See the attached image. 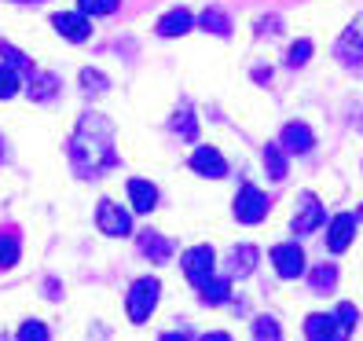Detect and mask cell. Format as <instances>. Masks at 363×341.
I'll list each match as a JSON object with an SVG mask.
<instances>
[{"label": "cell", "mask_w": 363, "mask_h": 341, "mask_svg": "<svg viewBox=\"0 0 363 341\" xmlns=\"http://www.w3.org/2000/svg\"><path fill=\"white\" fill-rule=\"evenodd\" d=\"M118 136H114V121L106 114H84L77 133L70 140V162L84 180H96L103 173H111L118 165Z\"/></svg>", "instance_id": "obj_1"}, {"label": "cell", "mask_w": 363, "mask_h": 341, "mask_svg": "<svg viewBox=\"0 0 363 341\" xmlns=\"http://www.w3.org/2000/svg\"><path fill=\"white\" fill-rule=\"evenodd\" d=\"M356 319H359L356 305L341 301L337 312H315V315H308L305 319V337L308 341H349Z\"/></svg>", "instance_id": "obj_2"}, {"label": "cell", "mask_w": 363, "mask_h": 341, "mask_svg": "<svg viewBox=\"0 0 363 341\" xmlns=\"http://www.w3.org/2000/svg\"><path fill=\"white\" fill-rule=\"evenodd\" d=\"M158 294H162V283L151 279V275L133 283L129 305H125V308H129V319H133V323H147V319H151V312H155V305H158Z\"/></svg>", "instance_id": "obj_3"}, {"label": "cell", "mask_w": 363, "mask_h": 341, "mask_svg": "<svg viewBox=\"0 0 363 341\" xmlns=\"http://www.w3.org/2000/svg\"><path fill=\"white\" fill-rule=\"evenodd\" d=\"M264 217H268L264 191H257L253 184H242V191L235 195V220L239 224H261Z\"/></svg>", "instance_id": "obj_4"}, {"label": "cell", "mask_w": 363, "mask_h": 341, "mask_svg": "<svg viewBox=\"0 0 363 341\" xmlns=\"http://www.w3.org/2000/svg\"><path fill=\"white\" fill-rule=\"evenodd\" d=\"M213 261H217L213 246H195V250H187V253H184L180 268H184V275H187L191 283L202 286L206 279H213Z\"/></svg>", "instance_id": "obj_5"}, {"label": "cell", "mask_w": 363, "mask_h": 341, "mask_svg": "<svg viewBox=\"0 0 363 341\" xmlns=\"http://www.w3.org/2000/svg\"><path fill=\"white\" fill-rule=\"evenodd\" d=\"M96 224H99L103 235H114V239H125V235L133 231V217H129L121 206H114V202H99Z\"/></svg>", "instance_id": "obj_6"}, {"label": "cell", "mask_w": 363, "mask_h": 341, "mask_svg": "<svg viewBox=\"0 0 363 341\" xmlns=\"http://www.w3.org/2000/svg\"><path fill=\"white\" fill-rule=\"evenodd\" d=\"M272 264L283 279H297V275H305V253L294 242H279V246H272Z\"/></svg>", "instance_id": "obj_7"}, {"label": "cell", "mask_w": 363, "mask_h": 341, "mask_svg": "<svg viewBox=\"0 0 363 341\" xmlns=\"http://www.w3.org/2000/svg\"><path fill=\"white\" fill-rule=\"evenodd\" d=\"M352 239H356V217L352 213H337V217L330 220V228H327V250L345 253L352 246Z\"/></svg>", "instance_id": "obj_8"}, {"label": "cell", "mask_w": 363, "mask_h": 341, "mask_svg": "<svg viewBox=\"0 0 363 341\" xmlns=\"http://www.w3.org/2000/svg\"><path fill=\"white\" fill-rule=\"evenodd\" d=\"M191 169L202 173V177H209V180L228 177V162L220 158L217 147H195V155H191Z\"/></svg>", "instance_id": "obj_9"}, {"label": "cell", "mask_w": 363, "mask_h": 341, "mask_svg": "<svg viewBox=\"0 0 363 341\" xmlns=\"http://www.w3.org/2000/svg\"><path fill=\"white\" fill-rule=\"evenodd\" d=\"M52 26H55V33H59V37L74 40V45H81V40H89V33H92L89 18H84V15H70V11H59V15L52 18Z\"/></svg>", "instance_id": "obj_10"}, {"label": "cell", "mask_w": 363, "mask_h": 341, "mask_svg": "<svg viewBox=\"0 0 363 341\" xmlns=\"http://www.w3.org/2000/svg\"><path fill=\"white\" fill-rule=\"evenodd\" d=\"M323 224V202L315 195H301V213L294 217V235H308Z\"/></svg>", "instance_id": "obj_11"}, {"label": "cell", "mask_w": 363, "mask_h": 341, "mask_svg": "<svg viewBox=\"0 0 363 341\" xmlns=\"http://www.w3.org/2000/svg\"><path fill=\"white\" fill-rule=\"evenodd\" d=\"M140 253L147 261H155V264H165L169 257H173V239L162 235V231H143L140 235Z\"/></svg>", "instance_id": "obj_12"}, {"label": "cell", "mask_w": 363, "mask_h": 341, "mask_svg": "<svg viewBox=\"0 0 363 341\" xmlns=\"http://www.w3.org/2000/svg\"><path fill=\"white\" fill-rule=\"evenodd\" d=\"M283 151H290V155H308L312 147H315V136H312V129L308 125H301V121H290L286 129H283Z\"/></svg>", "instance_id": "obj_13"}, {"label": "cell", "mask_w": 363, "mask_h": 341, "mask_svg": "<svg viewBox=\"0 0 363 341\" xmlns=\"http://www.w3.org/2000/svg\"><path fill=\"white\" fill-rule=\"evenodd\" d=\"M129 199H133V209L151 213L158 206V187L147 184V180H129Z\"/></svg>", "instance_id": "obj_14"}, {"label": "cell", "mask_w": 363, "mask_h": 341, "mask_svg": "<svg viewBox=\"0 0 363 341\" xmlns=\"http://www.w3.org/2000/svg\"><path fill=\"white\" fill-rule=\"evenodd\" d=\"M187 30H191V11L187 8H173L169 15H162V23H158L162 37H184Z\"/></svg>", "instance_id": "obj_15"}, {"label": "cell", "mask_w": 363, "mask_h": 341, "mask_svg": "<svg viewBox=\"0 0 363 341\" xmlns=\"http://www.w3.org/2000/svg\"><path fill=\"white\" fill-rule=\"evenodd\" d=\"M59 92V77L55 74H40V70H33L30 74V99H52Z\"/></svg>", "instance_id": "obj_16"}, {"label": "cell", "mask_w": 363, "mask_h": 341, "mask_svg": "<svg viewBox=\"0 0 363 341\" xmlns=\"http://www.w3.org/2000/svg\"><path fill=\"white\" fill-rule=\"evenodd\" d=\"M0 59H4V62H0V67H11L15 74H33V62L23 55V52H18L15 45H8V40H0Z\"/></svg>", "instance_id": "obj_17"}, {"label": "cell", "mask_w": 363, "mask_h": 341, "mask_svg": "<svg viewBox=\"0 0 363 341\" xmlns=\"http://www.w3.org/2000/svg\"><path fill=\"white\" fill-rule=\"evenodd\" d=\"M264 165H268V177L272 180H283L286 177V151L279 143H264Z\"/></svg>", "instance_id": "obj_18"}, {"label": "cell", "mask_w": 363, "mask_h": 341, "mask_svg": "<svg viewBox=\"0 0 363 341\" xmlns=\"http://www.w3.org/2000/svg\"><path fill=\"white\" fill-rule=\"evenodd\" d=\"M253 264H257V250L253 246H239V250H231V275H250Z\"/></svg>", "instance_id": "obj_19"}, {"label": "cell", "mask_w": 363, "mask_h": 341, "mask_svg": "<svg viewBox=\"0 0 363 341\" xmlns=\"http://www.w3.org/2000/svg\"><path fill=\"white\" fill-rule=\"evenodd\" d=\"M199 297L206 305H224L228 301V279H217V275H213V279H206L202 286H199Z\"/></svg>", "instance_id": "obj_20"}, {"label": "cell", "mask_w": 363, "mask_h": 341, "mask_svg": "<svg viewBox=\"0 0 363 341\" xmlns=\"http://www.w3.org/2000/svg\"><path fill=\"white\" fill-rule=\"evenodd\" d=\"M18 261V235L15 228H4L0 231V268H11Z\"/></svg>", "instance_id": "obj_21"}, {"label": "cell", "mask_w": 363, "mask_h": 341, "mask_svg": "<svg viewBox=\"0 0 363 341\" xmlns=\"http://www.w3.org/2000/svg\"><path fill=\"white\" fill-rule=\"evenodd\" d=\"M173 133L184 136V140H195V133H199V118H195V111H191V106H180V114L173 118Z\"/></svg>", "instance_id": "obj_22"}, {"label": "cell", "mask_w": 363, "mask_h": 341, "mask_svg": "<svg viewBox=\"0 0 363 341\" xmlns=\"http://www.w3.org/2000/svg\"><path fill=\"white\" fill-rule=\"evenodd\" d=\"M253 341H283V330L272 315H257L253 319Z\"/></svg>", "instance_id": "obj_23"}, {"label": "cell", "mask_w": 363, "mask_h": 341, "mask_svg": "<svg viewBox=\"0 0 363 341\" xmlns=\"http://www.w3.org/2000/svg\"><path fill=\"white\" fill-rule=\"evenodd\" d=\"M199 23H202V30H209V33H228L231 26H228V15L224 11H217V8H206L202 15H199Z\"/></svg>", "instance_id": "obj_24"}, {"label": "cell", "mask_w": 363, "mask_h": 341, "mask_svg": "<svg viewBox=\"0 0 363 341\" xmlns=\"http://www.w3.org/2000/svg\"><path fill=\"white\" fill-rule=\"evenodd\" d=\"M356 52V48H363V15L359 18H352V23H349V30L345 33H341V45H337V52Z\"/></svg>", "instance_id": "obj_25"}, {"label": "cell", "mask_w": 363, "mask_h": 341, "mask_svg": "<svg viewBox=\"0 0 363 341\" xmlns=\"http://www.w3.org/2000/svg\"><path fill=\"white\" fill-rule=\"evenodd\" d=\"M334 283H337V268H334V264H319V268L312 272V290L330 294V290H334Z\"/></svg>", "instance_id": "obj_26"}, {"label": "cell", "mask_w": 363, "mask_h": 341, "mask_svg": "<svg viewBox=\"0 0 363 341\" xmlns=\"http://www.w3.org/2000/svg\"><path fill=\"white\" fill-rule=\"evenodd\" d=\"M23 89V74H15L11 67H0V99H11Z\"/></svg>", "instance_id": "obj_27"}, {"label": "cell", "mask_w": 363, "mask_h": 341, "mask_svg": "<svg viewBox=\"0 0 363 341\" xmlns=\"http://www.w3.org/2000/svg\"><path fill=\"white\" fill-rule=\"evenodd\" d=\"M118 4H121V0H81V11H77V15H84V18L111 15V11H118Z\"/></svg>", "instance_id": "obj_28"}, {"label": "cell", "mask_w": 363, "mask_h": 341, "mask_svg": "<svg viewBox=\"0 0 363 341\" xmlns=\"http://www.w3.org/2000/svg\"><path fill=\"white\" fill-rule=\"evenodd\" d=\"M18 341H48V327L40 323V319H26V323L18 327Z\"/></svg>", "instance_id": "obj_29"}, {"label": "cell", "mask_w": 363, "mask_h": 341, "mask_svg": "<svg viewBox=\"0 0 363 341\" xmlns=\"http://www.w3.org/2000/svg\"><path fill=\"white\" fill-rule=\"evenodd\" d=\"M81 84H84V92H92V96H99V92H106V81L99 70H81Z\"/></svg>", "instance_id": "obj_30"}, {"label": "cell", "mask_w": 363, "mask_h": 341, "mask_svg": "<svg viewBox=\"0 0 363 341\" xmlns=\"http://www.w3.org/2000/svg\"><path fill=\"white\" fill-rule=\"evenodd\" d=\"M308 55H312V40H297V45L290 48V67H305V62H308Z\"/></svg>", "instance_id": "obj_31"}, {"label": "cell", "mask_w": 363, "mask_h": 341, "mask_svg": "<svg viewBox=\"0 0 363 341\" xmlns=\"http://www.w3.org/2000/svg\"><path fill=\"white\" fill-rule=\"evenodd\" d=\"M199 341H235L231 334H224V330H213V334H202Z\"/></svg>", "instance_id": "obj_32"}, {"label": "cell", "mask_w": 363, "mask_h": 341, "mask_svg": "<svg viewBox=\"0 0 363 341\" xmlns=\"http://www.w3.org/2000/svg\"><path fill=\"white\" fill-rule=\"evenodd\" d=\"M162 341H191V337H187V334H184V330H173V334H165V337H162Z\"/></svg>", "instance_id": "obj_33"}, {"label": "cell", "mask_w": 363, "mask_h": 341, "mask_svg": "<svg viewBox=\"0 0 363 341\" xmlns=\"http://www.w3.org/2000/svg\"><path fill=\"white\" fill-rule=\"evenodd\" d=\"M0 162H4V136H0Z\"/></svg>", "instance_id": "obj_34"}, {"label": "cell", "mask_w": 363, "mask_h": 341, "mask_svg": "<svg viewBox=\"0 0 363 341\" xmlns=\"http://www.w3.org/2000/svg\"><path fill=\"white\" fill-rule=\"evenodd\" d=\"M30 4H37V0H30Z\"/></svg>", "instance_id": "obj_35"}, {"label": "cell", "mask_w": 363, "mask_h": 341, "mask_svg": "<svg viewBox=\"0 0 363 341\" xmlns=\"http://www.w3.org/2000/svg\"><path fill=\"white\" fill-rule=\"evenodd\" d=\"M359 125H363V121H359Z\"/></svg>", "instance_id": "obj_36"}]
</instances>
